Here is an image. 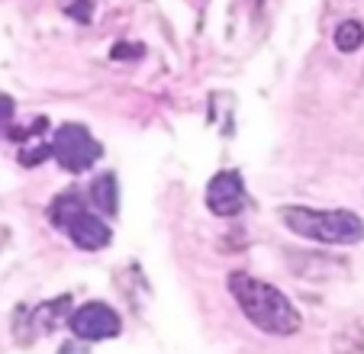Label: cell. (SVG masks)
Here are the masks:
<instances>
[{
    "label": "cell",
    "instance_id": "obj_1",
    "mask_svg": "<svg viewBox=\"0 0 364 354\" xmlns=\"http://www.w3.org/2000/svg\"><path fill=\"white\" fill-rule=\"evenodd\" d=\"M229 293L239 303V309L248 316L252 326H258L268 335H294L300 332V313L268 280H258L252 274H229Z\"/></svg>",
    "mask_w": 364,
    "mask_h": 354
},
{
    "label": "cell",
    "instance_id": "obj_2",
    "mask_svg": "<svg viewBox=\"0 0 364 354\" xmlns=\"http://www.w3.org/2000/svg\"><path fill=\"white\" fill-rule=\"evenodd\" d=\"M277 216L290 232L323 245H358L364 239V222L351 210H309V206H281Z\"/></svg>",
    "mask_w": 364,
    "mask_h": 354
},
{
    "label": "cell",
    "instance_id": "obj_3",
    "mask_svg": "<svg viewBox=\"0 0 364 354\" xmlns=\"http://www.w3.org/2000/svg\"><path fill=\"white\" fill-rule=\"evenodd\" d=\"M48 219L84 252H97V248L110 245V225L84 203V197L77 191L58 193L48 206Z\"/></svg>",
    "mask_w": 364,
    "mask_h": 354
},
{
    "label": "cell",
    "instance_id": "obj_4",
    "mask_svg": "<svg viewBox=\"0 0 364 354\" xmlns=\"http://www.w3.org/2000/svg\"><path fill=\"white\" fill-rule=\"evenodd\" d=\"M103 155V145L90 136L87 126L81 123H65L52 136V158L71 174H81L90 164H97Z\"/></svg>",
    "mask_w": 364,
    "mask_h": 354
},
{
    "label": "cell",
    "instance_id": "obj_5",
    "mask_svg": "<svg viewBox=\"0 0 364 354\" xmlns=\"http://www.w3.org/2000/svg\"><path fill=\"white\" fill-rule=\"evenodd\" d=\"M68 326H71V332H75V338L103 341V338H117L123 322H119V316L113 313L110 306H103V303H84L81 309L71 313Z\"/></svg>",
    "mask_w": 364,
    "mask_h": 354
},
{
    "label": "cell",
    "instance_id": "obj_6",
    "mask_svg": "<svg viewBox=\"0 0 364 354\" xmlns=\"http://www.w3.org/2000/svg\"><path fill=\"white\" fill-rule=\"evenodd\" d=\"M245 206V184L235 171H220L216 177H210L206 184V210L213 216H239Z\"/></svg>",
    "mask_w": 364,
    "mask_h": 354
},
{
    "label": "cell",
    "instance_id": "obj_7",
    "mask_svg": "<svg viewBox=\"0 0 364 354\" xmlns=\"http://www.w3.org/2000/svg\"><path fill=\"white\" fill-rule=\"evenodd\" d=\"M68 296H58V300H52V303H42V306H36V309H29L26 313V319H29V328H33L36 335H46V332H52V328L62 322V316L68 313Z\"/></svg>",
    "mask_w": 364,
    "mask_h": 354
},
{
    "label": "cell",
    "instance_id": "obj_8",
    "mask_svg": "<svg viewBox=\"0 0 364 354\" xmlns=\"http://www.w3.org/2000/svg\"><path fill=\"white\" fill-rule=\"evenodd\" d=\"M90 203L103 213H117V203H119V191H117V177L113 174H100L90 184Z\"/></svg>",
    "mask_w": 364,
    "mask_h": 354
},
{
    "label": "cell",
    "instance_id": "obj_9",
    "mask_svg": "<svg viewBox=\"0 0 364 354\" xmlns=\"http://www.w3.org/2000/svg\"><path fill=\"white\" fill-rule=\"evenodd\" d=\"M332 42H336V48L345 55L358 52V48L364 45V23L361 20H342L336 26V33H332Z\"/></svg>",
    "mask_w": 364,
    "mask_h": 354
},
{
    "label": "cell",
    "instance_id": "obj_10",
    "mask_svg": "<svg viewBox=\"0 0 364 354\" xmlns=\"http://www.w3.org/2000/svg\"><path fill=\"white\" fill-rule=\"evenodd\" d=\"M62 10H65V16H71L81 26H87L94 20V0H65Z\"/></svg>",
    "mask_w": 364,
    "mask_h": 354
},
{
    "label": "cell",
    "instance_id": "obj_11",
    "mask_svg": "<svg viewBox=\"0 0 364 354\" xmlns=\"http://www.w3.org/2000/svg\"><path fill=\"white\" fill-rule=\"evenodd\" d=\"M10 119H14V100L10 97H0V126H7V132H10Z\"/></svg>",
    "mask_w": 364,
    "mask_h": 354
}]
</instances>
